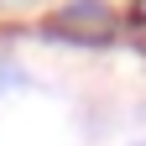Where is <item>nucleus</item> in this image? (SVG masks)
I'll use <instances>...</instances> for the list:
<instances>
[{"label":"nucleus","instance_id":"nucleus-2","mask_svg":"<svg viewBox=\"0 0 146 146\" xmlns=\"http://www.w3.org/2000/svg\"><path fill=\"white\" fill-rule=\"evenodd\" d=\"M16 89H26V68L16 63V58H0V104H5Z\"/></svg>","mask_w":146,"mask_h":146},{"label":"nucleus","instance_id":"nucleus-1","mask_svg":"<svg viewBox=\"0 0 146 146\" xmlns=\"http://www.w3.org/2000/svg\"><path fill=\"white\" fill-rule=\"evenodd\" d=\"M110 26H115V11L99 5V0H78V5H63L58 16L47 21L52 36H63V42H78V47H99Z\"/></svg>","mask_w":146,"mask_h":146},{"label":"nucleus","instance_id":"nucleus-3","mask_svg":"<svg viewBox=\"0 0 146 146\" xmlns=\"http://www.w3.org/2000/svg\"><path fill=\"white\" fill-rule=\"evenodd\" d=\"M136 146H146V141H136Z\"/></svg>","mask_w":146,"mask_h":146}]
</instances>
